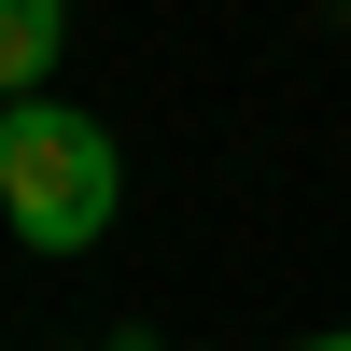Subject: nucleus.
<instances>
[{"instance_id": "f257e3e1", "label": "nucleus", "mask_w": 351, "mask_h": 351, "mask_svg": "<svg viewBox=\"0 0 351 351\" xmlns=\"http://www.w3.org/2000/svg\"><path fill=\"white\" fill-rule=\"evenodd\" d=\"M112 197H127V155H112L99 112H71L56 84L0 112V211H14L28 253H84L112 225Z\"/></svg>"}, {"instance_id": "f03ea898", "label": "nucleus", "mask_w": 351, "mask_h": 351, "mask_svg": "<svg viewBox=\"0 0 351 351\" xmlns=\"http://www.w3.org/2000/svg\"><path fill=\"white\" fill-rule=\"evenodd\" d=\"M56 43H71V0H0V99H43Z\"/></svg>"}, {"instance_id": "7ed1b4c3", "label": "nucleus", "mask_w": 351, "mask_h": 351, "mask_svg": "<svg viewBox=\"0 0 351 351\" xmlns=\"http://www.w3.org/2000/svg\"><path fill=\"white\" fill-rule=\"evenodd\" d=\"M295 351H351V337H295Z\"/></svg>"}, {"instance_id": "20e7f679", "label": "nucleus", "mask_w": 351, "mask_h": 351, "mask_svg": "<svg viewBox=\"0 0 351 351\" xmlns=\"http://www.w3.org/2000/svg\"><path fill=\"white\" fill-rule=\"evenodd\" d=\"M0 112H14V99H0Z\"/></svg>"}]
</instances>
